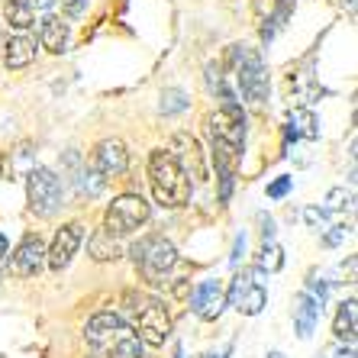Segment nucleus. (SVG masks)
Instances as JSON below:
<instances>
[{"label": "nucleus", "mask_w": 358, "mask_h": 358, "mask_svg": "<svg viewBox=\"0 0 358 358\" xmlns=\"http://www.w3.org/2000/svg\"><path fill=\"white\" fill-rule=\"evenodd\" d=\"M84 339L100 358H145V345L117 310H100L84 326Z\"/></svg>", "instance_id": "obj_1"}, {"label": "nucleus", "mask_w": 358, "mask_h": 358, "mask_svg": "<svg viewBox=\"0 0 358 358\" xmlns=\"http://www.w3.org/2000/svg\"><path fill=\"white\" fill-rule=\"evenodd\" d=\"M123 303H126V313H120V317L129 320L126 326L139 336L142 345H149V349H162V345L171 339L175 320H171V313H168L165 300L129 291L123 297Z\"/></svg>", "instance_id": "obj_2"}, {"label": "nucleus", "mask_w": 358, "mask_h": 358, "mask_svg": "<svg viewBox=\"0 0 358 358\" xmlns=\"http://www.w3.org/2000/svg\"><path fill=\"white\" fill-rule=\"evenodd\" d=\"M207 136L213 142V162L220 171H236V162L242 159V142H245V117L236 103H223L217 113L203 120Z\"/></svg>", "instance_id": "obj_3"}, {"label": "nucleus", "mask_w": 358, "mask_h": 358, "mask_svg": "<svg viewBox=\"0 0 358 358\" xmlns=\"http://www.w3.org/2000/svg\"><path fill=\"white\" fill-rule=\"evenodd\" d=\"M149 181H152V194H155L162 207L178 210L191 200V178H187L184 165L168 149H155L149 155Z\"/></svg>", "instance_id": "obj_4"}, {"label": "nucleus", "mask_w": 358, "mask_h": 358, "mask_svg": "<svg viewBox=\"0 0 358 358\" xmlns=\"http://www.w3.org/2000/svg\"><path fill=\"white\" fill-rule=\"evenodd\" d=\"M133 262L149 284H165L171 268L178 265V252L165 236H145L133 245Z\"/></svg>", "instance_id": "obj_5"}, {"label": "nucleus", "mask_w": 358, "mask_h": 358, "mask_svg": "<svg viewBox=\"0 0 358 358\" xmlns=\"http://www.w3.org/2000/svg\"><path fill=\"white\" fill-rule=\"evenodd\" d=\"M149 217H152V207L142 194H123L103 213V229L120 239V236H129L136 229H142V226L149 223Z\"/></svg>", "instance_id": "obj_6"}, {"label": "nucleus", "mask_w": 358, "mask_h": 358, "mask_svg": "<svg viewBox=\"0 0 358 358\" xmlns=\"http://www.w3.org/2000/svg\"><path fill=\"white\" fill-rule=\"evenodd\" d=\"M62 178L52 171V168H33L29 178H26V197H29V210L36 217L49 220L59 213L62 207Z\"/></svg>", "instance_id": "obj_7"}, {"label": "nucleus", "mask_w": 358, "mask_h": 358, "mask_svg": "<svg viewBox=\"0 0 358 358\" xmlns=\"http://www.w3.org/2000/svg\"><path fill=\"white\" fill-rule=\"evenodd\" d=\"M229 59L236 65V81H239V91L249 100H265L268 97V75L262 59L245 45H233Z\"/></svg>", "instance_id": "obj_8"}, {"label": "nucleus", "mask_w": 358, "mask_h": 358, "mask_svg": "<svg viewBox=\"0 0 358 358\" xmlns=\"http://www.w3.org/2000/svg\"><path fill=\"white\" fill-rule=\"evenodd\" d=\"M81 242H84V226L81 223H65L59 233H55L52 245L45 249V265H49L55 275H62V271L71 265L75 252L81 249Z\"/></svg>", "instance_id": "obj_9"}, {"label": "nucleus", "mask_w": 358, "mask_h": 358, "mask_svg": "<svg viewBox=\"0 0 358 358\" xmlns=\"http://www.w3.org/2000/svg\"><path fill=\"white\" fill-rule=\"evenodd\" d=\"M91 168L103 181L120 178V175H126V168H129V152H126V145L120 139H103V142H97V149L91 152Z\"/></svg>", "instance_id": "obj_10"}, {"label": "nucleus", "mask_w": 358, "mask_h": 358, "mask_svg": "<svg viewBox=\"0 0 358 358\" xmlns=\"http://www.w3.org/2000/svg\"><path fill=\"white\" fill-rule=\"evenodd\" d=\"M191 310L197 313L203 323H213V320L223 317L226 310V291L223 284L213 281V278H207V281H200L197 287L191 291Z\"/></svg>", "instance_id": "obj_11"}, {"label": "nucleus", "mask_w": 358, "mask_h": 358, "mask_svg": "<svg viewBox=\"0 0 358 358\" xmlns=\"http://www.w3.org/2000/svg\"><path fill=\"white\" fill-rule=\"evenodd\" d=\"M42 265H45V242L39 236H26L17 249H13V255H10V271L17 278L39 275Z\"/></svg>", "instance_id": "obj_12"}, {"label": "nucleus", "mask_w": 358, "mask_h": 358, "mask_svg": "<svg viewBox=\"0 0 358 358\" xmlns=\"http://www.w3.org/2000/svg\"><path fill=\"white\" fill-rule=\"evenodd\" d=\"M168 152H171L181 165H187L184 171H191L197 181H207V165H203V155H200V145H197V139H194V136L178 133Z\"/></svg>", "instance_id": "obj_13"}, {"label": "nucleus", "mask_w": 358, "mask_h": 358, "mask_svg": "<svg viewBox=\"0 0 358 358\" xmlns=\"http://www.w3.org/2000/svg\"><path fill=\"white\" fill-rule=\"evenodd\" d=\"M320 317H323V307H320L317 300L303 291L297 297V303H294V329H297L300 339H310V336L317 333Z\"/></svg>", "instance_id": "obj_14"}, {"label": "nucleus", "mask_w": 358, "mask_h": 358, "mask_svg": "<svg viewBox=\"0 0 358 358\" xmlns=\"http://www.w3.org/2000/svg\"><path fill=\"white\" fill-rule=\"evenodd\" d=\"M358 313H355V297L342 300L339 310H336V320H333V333H336V342L342 345H355V329H358Z\"/></svg>", "instance_id": "obj_15"}, {"label": "nucleus", "mask_w": 358, "mask_h": 358, "mask_svg": "<svg viewBox=\"0 0 358 358\" xmlns=\"http://www.w3.org/2000/svg\"><path fill=\"white\" fill-rule=\"evenodd\" d=\"M33 59H36V42L29 39L26 33H20V36H13V39L3 45V62H7V68H26V65H33Z\"/></svg>", "instance_id": "obj_16"}, {"label": "nucleus", "mask_w": 358, "mask_h": 358, "mask_svg": "<svg viewBox=\"0 0 358 358\" xmlns=\"http://www.w3.org/2000/svg\"><path fill=\"white\" fill-rule=\"evenodd\" d=\"M39 45L55 52V55H62L68 45V23H62L59 17H45L39 23Z\"/></svg>", "instance_id": "obj_17"}, {"label": "nucleus", "mask_w": 358, "mask_h": 358, "mask_svg": "<svg viewBox=\"0 0 358 358\" xmlns=\"http://www.w3.org/2000/svg\"><path fill=\"white\" fill-rule=\"evenodd\" d=\"M87 255L94 262H117L123 255V245H120L117 236H110L107 229H97V233L87 239Z\"/></svg>", "instance_id": "obj_18"}, {"label": "nucleus", "mask_w": 358, "mask_h": 358, "mask_svg": "<svg viewBox=\"0 0 358 358\" xmlns=\"http://www.w3.org/2000/svg\"><path fill=\"white\" fill-rule=\"evenodd\" d=\"M3 17H7L10 29H17V33H26V29L36 23V10L29 7V0H7V7H3Z\"/></svg>", "instance_id": "obj_19"}, {"label": "nucleus", "mask_w": 358, "mask_h": 358, "mask_svg": "<svg viewBox=\"0 0 358 358\" xmlns=\"http://www.w3.org/2000/svg\"><path fill=\"white\" fill-rule=\"evenodd\" d=\"M265 303H268V291L262 287V284H255L252 281L249 287H245V294L239 297V303H236V310H239L242 317H259L262 310H265Z\"/></svg>", "instance_id": "obj_20"}, {"label": "nucleus", "mask_w": 358, "mask_h": 358, "mask_svg": "<svg viewBox=\"0 0 358 358\" xmlns=\"http://www.w3.org/2000/svg\"><path fill=\"white\" fill-rule=\"evenodd\" d=\"M287 136H294V139H297V136H303V139H317L320 136V129H317V117H313V113H310V110H291V133Z\"/></svg>", "instance_id": "obj_21"}, {"label": "nucleus", "mask_w": 358, "mask_h": 358, "mask_svg": "<svg viewBox=\"0 0 358 358\" xmlns=\"http://www.w3.org/2000/svg\"><path fill=\"white\" fill-rule=\"evenodd\" d=\"M281 265H284L281 245H278L275 239L265 242V245H262V252H259V268H262V271H281Z\"/></svg>", "instance_id": "obj_22"}, {"label": "nucleus", "mask_w": 358, "mask_h": 358, "mask_svg": "<svg viewBox=\"0 0 358 358\" xmlns=\"http://www.w3.org/2000/svg\"><path fill=\"white\" fill-rule=\"evenodd\" d=\"M181 110H187V94L178 91V87H168V91L162 94V113L171 117V113H181Z\"/></svg>", "instance_id": "obj_23"}, {"label": "nucleus", "mask_w": 358, "mask_h": 358, "mask_svg": "<svg viewBox=\"0 0 358 358\" xmlns=\"http://www.w3.org/2000/svg\"><path fill=\"white\" fill-rule=\"evenodd\" d=\"M103 187H107V181H103V178H100L94 168H87V171L81 175V194H87V197H97Z\"/></svg>", "instance_id": "obj_24"}, {"label": "nucleus", "mask_w": 358, "mask_h": 358, "mask_svg": "<svg viewBox=\"0 0 358 358\" xmlns=\"http://www.w3.org/2000/svg\"><path fill=\"white\" fill-rule=\"evenodd\" d=\"M249 284H252V275H245V271H242V275H236V278H233V284H229V294H226V307H236V303H239V297L245 294V287H249Z\"/></svg>", "instance_id": "obj_25"}, {"label": "nucleus", "mask_w": 358, "mask_h": 358, "mask_svg": "<svg viewBox=\"0 0 358 358\" xmlns=\"http://www.w3.org/2000/svg\"><path fill=\"white\" fill-rule=\"evenodd\" d=\"M352 203V194L345 191V187H333V191L326 194V210L329 213H336V210H342V207H349Z\"/></svg>", "instance_id": "obj_26"}, {"label": "nucleus", "mask_w": 358, "mask_h": 358, "mask_svg": "<svg viewBox=\"0 0 358 358\" xmlns=\"http://www.w3.org/2000/svg\"><path fill=\"white\" fill-rule=\"evenodd\" d=\"M303 220H307V226L317 229V233H326V229H329V226H326V210H320V207H307L303 210Z\"/></svg>", "instance_id": "obj_27"}, {"label": "nucleus", "mask_w": 358, "mask_h": 358, "mask_svg": "<svg viewBox=\"0 0 358 358\" xmlns=\"http://www.w3.org/2000/svg\"><path fill=\"white\" fill-rule=\"evenodd\" d=\"M291 184H294V178H287V175L278 178V181H271V184H268V197H271V200H281L284 194L291 191Z\"/></svg>", "instance_id": "obj_28"}, {"label": "nucleus", "mask_w": 358, "mask_h": 358, "mask_svg": "<svg viewBox=\"0 0 358 358\" xmlns=\"http://www.w3.org/2000/svg\"><path fill=\"white\" fill-rule=\"evenodd\" d=\"M62 3H65V17L68 20H78L84 10H87V0H62Z\"/></svg>", "instance_id": "obj_29"}, {"label": "nucleus", "mask_w": 358, "mask_h": 358, "mask_svg": "<svg viewBox=\"0 0 358 358\" xmlns=\"http://www.w3.org/2000/svg\"><path fill=\"white\" fill-rule=\"evenodd\" d=\"M329 229H333V233L326 236V245H339V242L349 236V226H329Z\"/></svg>", "instance_id": "obj_30"}, {"label": "nucleus", "mask_w": 358, "mask_h": 358, "mask_svg": "<svg viewBox=\"0 0 358 358\" xmlns=\"http://www.w3.org/2000/svg\"><path fill=\"white\" fill-rule=\"evenodd\" d=\"M242 255H245V236H239V239H236V245H233V255H229V262H233V265H239V262H242Z\"/></svg>", "instance_id": "obj_31"}, {"label": "nucleus", "mask_w": 358, "mask_h": 358, "mask_svg": "<svg viewBox=\"0 0 358 358\" xmlns=\"http://www.w3.org/2000/svg\"><path fill=\"white\" fill-rule=\"evenodd\" d=\"M59 0H29V7L33 10H49V7H55Z\"/></svg>", "instance_id": "obj_32"}, {"label": "nucleus", "mask_w": 358, "mask_h": 358, "mask_svg": "<svg viewBox=\"0 0 358 358\" xmlns=\"http://www.w3.org/2000/svg\"><path fill=\"white\" fill-rule=\"evenodd\" d=\"M3 45H7V33H3V23H0V52H3Z\"/></svg>", "instance_id": "obj_33"}, {"label": "nucleus", "mask_w": 358, "mask_h": 358, "mask_svg": "<svg viewBox=\"0 0 358 358\" xmlns=\"http://www.w3.org/2000/svg\"><path fill=\"white\" fill-rule=\"evenodd\" d=\"M229 352H233V345H226V352H220V355H207V358H226Z\"/></svg>", "instance_id": "obj_34"}, {"label": "nucleus", "mask_w": 358, "mask_h": 358, "mask_svg": "<svg viewBox=\"0 0 358 358\" xmlns=\"http://www.w3.org/2000/svg\"><path fill=\"white\" fill-rule=\"evenodd\" d=\"M0 255H7V239L0 236Z\"/></svg>", "instance_id": "obj_35"}, {"label": "nucleus", "mask_w": 358, "mask_h": 358, "mask_svg": "<svg viewBox=\"0 0 358 358\" xmlns=\"http://www.w3.org/2000/svg\"><path fill=\"white\" fill-rule=\"evenodd\" d=\"M268 358H284V352H268Z\"/></svg>", "instance_id": "obj_36"}, {"label": "nucleus", "mask_w": 358, "mask_h": 358, "mask_svg": "<svg viewBox=\"0 0 358 358\" xmlns=\"http://www.w3.org/2000/svg\"><path fill=\"white\" fill-rule=\"evenodd\" d=\"M175 358H184V349H181V345H178V349H175Z\"/></svg>", "instance_id": "obj_37"}, {"label": "nucleus", "mask_w": 358, "mask_h": 358, "mask_svg": "<svg viewBox=\"0 0 358 358\" xmlns=\"http://www.w3.org/2000/svg\"><path fill=\"white\" fill-rule=\"evenodd\" d=\"M342 3H345V7H355V0H342Z\"/></svg>", "instance_id": "obj_38"}, {"label": "nucleus", "mask_w": 358, "mask_h": 358, "mask_svg": "<svg viewBox=\"0 0 358 358\" xmlns=\"http://www.w3.org/2000/svg\"><path fill=\"white\" fill-rule=\"evenodd\" d=\"M0 171H3V155H0Z\"/></svg>", "instance_id": "obj_39"}, {"label": "nucleus", "mask_w": 358, "mask_h": 358, "mask_svg": "<svg viewBox=\"0 0 358 358\" xmlns=\"http://www.w3.org/2000/svg\"><path fill=\"white\" fill-rule=\"evenodd\" d=\"M87 358H100V355H87Z\"/></svg>", "instance_id": "obj_40"}]
</instances>
